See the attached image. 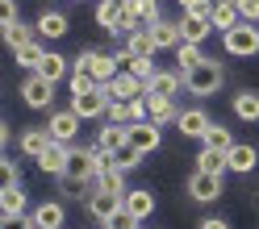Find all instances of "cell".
I'll return each instance as SVG.
<instances>
[{
  "label": "cell",
  "instance_id": "obj_1",
  "mask_svg": "<svg viewBox=\"0 0 259 229\" xmlns=\"http://www.w3.org/2000/svg\"><path fill=\"white\" fill-rule=\"evenodd\" d=\"M222 84H226V71H222V63H213V59H205L197 71L184 75V92H192V96H213Z\"/></svg>",
  "mask_w": 259,
  "mask_h": 229
},
{
  "label": "cell",
  "instance_id": "obj_2",
  "mask_svg": "<svg viewBox=\"0 0 259 229\" xmlns=\"http://www.w3.org/2000/svg\"><path fill=\"white\" fill-rule=\"evenodd\" d=\"M222 46H226V54H238V59H247V54H259V25L242 21L238 29L222 34Z\"/></svg>",
  "mask_w": 259,
  "mask_h": 229
},
{
  "label": "cell",
  "instance_id": "obj_3",
  "mask_svg": "<svg viewBox=\"0 0 259 229\" xmlns=\"http://www.w3.org/2000/svg\"><path fill=\"white\" fill-rule=\"evenodd\" d=\"M109 88H92V92H84V96H71V112L79 121H96V117H105L109 112Z\"/></svg>",
  "mask_w": 259,
  "mask_h": 229
},
{
  "label": "cell",
  "instance_id": "obj_4",
  "mask_svg": "<svg viewBox=\"0 0 259 229\" xmlns=\"http://www.w3.org/2000/svg\"><path fill=\"white\" fill-rule=\"evenodd\" d=\"M46 134H51L59 146H75V134H79V117L71 108H59L51 112V121H46Z\"/></svg>",
  "mask_w": 259,
  "mask_h": 229
},
{
  "label": "cell",
  "instance_id": "obj_5",
  "mask_svg": "<svg viewBox=\"0 0 259 229\" xmlns=\"http://www.w3.org/2000/svg\"><path fill=\"white\" fill-rule=\"evenodd\" d=\"M67 175L79 179V184L96 179V146H71V167H67Z\"/></svg>",
  "mask_w": 259,
  "mask_h": 229
},
{
  "label": "cell",
  "instance_id": "obj_6",
  "mask_svg": "<svg viewBox=\"0 0 259 229\" xmlns=\"http://www.w3.org/2000/svg\"><path fill=\"white\" fill-rule=\"evenodd\" d=\"M188 196H192V200H201V204L218 200V196H222V175H205V171H192V175H188Z\"/></svg>",
  "mask_w": 259,
  "mask_h": 229
},
{
  "label": "cell",
  "instance_id": "obj_7",
  "mask_svg": "<svg viewBox=\"0 0 259 229\" xmlns=\"http://www.w3.org/2000/svg\"><path fill=\"white\" fill-rule=\"evenodd\" d=\"M121 200H125V196H113V192H92V196H88V212H92V217L101 221V225H109V221L125 208Z\"/></svg>",
  "mask_w": 259,
  "mask_h": 229
},
{
  "label": "cell",
  "instance_id": "obj_8",
  "mask_svg": "<svg viewBox=\"0 0 259 229\" xmlns=\"http://www.w3.org/2000/svg\"><path fill=\"white\" fill-rule=\"evenodd\" d=\"M21 100H25L29 108H51V100H55V84H46L42 75H29L25 84H21Z\"/></svg>",
  "mask_w": 259,
  "mask_h": 229
},
{
  "label": "cell",
  "instance_id": "obj_9",
  "mask_svg": "<svg viewBox=\"0 0 259 229\" xmlns=\"http://www.w3.org/2000/svg\"><path fill=\"white\" fill-rule=\"evenodd\" d=\"M159 125L155 121H138V125H130V150H138V154H151L159 150Z\"/></svg>",
  "mask_w": 259,
  "mask_h": 229
},
{
  "label": "cell",
  "instance_id": "obj_10",
  "mask_svg": "<svg viewBox=\"0 0 259 229\" xmlns=\"http://www.w3.org/2000/svg\"><path fill=\"white\" fill-rule=\"evenodd\" d=\"M142 96H147V84H142V79H134L130 71H121L117 79H113L109 84V100H142Z\"/></svg>",
  "mask_w": 259,
  "mask_h": 229
},
{
  "label": "cell",
  "instance_id": "obj_11",
  "mask_svg": "<svg viewBox=\"0 0 259 229\" xmlns=\"http://www.w3.org/2000/svg\"><path fill=\"white\" fill-rule=\"evenodd\" d=\"M121 204H125V212H130V217L142 225V221H147L151 212H155V196H151L147 188H134V192H125V200H121Z\"/></svg>",
  "mask_w": 259,
  "mask_h": 229
},
{
  "label": "cell",
  "instance_id": "obj_12",
  "mask_svg": "<svg viewBox=\"0 0 259 229\" xmlns=\"http://www.w3.org/2000/svg\"><path fill=\"white\" fill-rule=\"evenodd\" d=\"M38 167H42L46 175H59V179H63V175H67V167H71V146H59V142H55L51 150L38 158Z\"/></svg>",
  "mask_w": 259,
  "mask_h": 229
},
{
  "label": "cell",
  "instance_id": "obj_13",
  "mask_svg": "<svg viewBox=\"0 0 259 229\" xmlns=\"http://www.w3.org/2000/svg\"><path fill=\"white\" fill-rule=\"evenodd\" d=\"M17 142H21V154H25V158H42V154L55 146V138L46 134V129H21Z\"/></svg>",
  "mask_w": 259,
  "mask_h": 229
},
{
  "label": "cell",
  "instance_id": "obj_14",
  "mask_svg": "<svg viewBox=\"0 0 259 229\" xmlns=\"http://www.w3.org/2000/svg\"><path fill=\"white\" fill-rule=\"evenodd\" d=\"M242 25V13H238V0H213V29L230 34V29Z\"/></svg>",
  "mask_w": 259,
  "mask_h": 229
},
{
  "label": "cell",
  "instance_id": "obj_15",
  "mask_svg": "<svg viewBox=\"0 0 259 229\" xmlns=\"http://www.w3.org/2000/svg\"><path fill=\"white\" fill-rule=\"evenodd\" d=\"M29 217H34L38 229H63V221H67V208H63L59 200H46V204H38L34 212H29Z\"/></svg>",
  "mask_w": 259,
  "mask_h": 229
},
{
  "label": "cell",
  "instance_id": "obj_16",
  "mask_svg": "<svg viewBox=\"0 0 259 229\" xmlns=\"http://www.w3.org/2000/svg\"><path fill=\"white\" fill-rule=\"evenodd\" d=\"M34 75H42L46 84H59V79H71V63L63 59V54H55V50H46V59H42V67H38Z\"/></svg>",
  "mask_w": 259,
  "mask_h": 229
},
{
  "label": "cell",
  "instance_id": "obj_17",
  "mask_svg": "<svg viewBox=\"0 0 259 229\" xmlns=\"http://www.w3.org/2000/svg\"><path fill=\"white\" fill-rule=\"evenodd\" d=\"M209 125H213V121H209L201 108H184V112H180V121H176V129H180L184 138H205V134H209Z\"/></svg>",
  "mask_w": 259,
  "mask_h": 229
},
{
  "label": "cell",
  "instance_id": "obj_18",
  "mask_svg": "<svg viewBox=\"0 0 259 229\" xmlns=\"http://www.w3.org/2000/svg\"><path fill=\"white\" fill-rule=\"evenodd\" d=\"M184 88V71H155V79L147 84V96H176Z\"/></svg>",
  "mask_w": 259,
  "mask_h": 229
},
{
  "label": "cell",
  "instance_id": "obj_19",
  "mask_svg": "<svg viewBox=\"0 0 259 229\" xmlns=\"http://www.w3.org/2000/svg\"><path fill=\"white\" fill-rule=\"evenodd\" d=\"M151 38H155V46L159 50H176V46L184 42V34H180V21H159V25H151Z\"/></svg>",
  "mask_w": 259,
  "mask_h": 229
},
{
  "label": "cell",
  "instance_id": "obj_20",
  "mask_svg": "<svg viewBox=\"0 0 259 229\" xmlns=\"http://www.w3.org/2000/svg\"><path fill=\"white\" fill-rule=\"evenodd\" d=\"M147 112L155 125H167V121H180V108H176L171 96H147Z\"/></svg>",
  "mask_w": 259,
  "mask_h": 229
},
{
  "label": "cell",
  "instance_id": "obj_21",
  "mask_svg": "<svg viewBox=\"0 0 259 229\" xmlns=\"http://www.w3.org/2000/svg\"><path fill=\"white\" fill-rule=\"evenodd\" d=\"M226 158H230V171L247 175V171H255V162H259V150H255L251 142H238V146H234V150L226 154Z\"/></svg>",
  "mask_w": 259,
  "mask_h": 229
},
{
  "label": "cell",
  "instance_id": "obj_22",
  "mask_svg": "<svg viewBox=\"0 0 259 229\" xmlns=\"http://www.w3.org/2000/svg\"><path fill=\"white\" fill-rule=\"evenodd\" d=\"M0 212H5V221L13 217H25V192L13 184V188H0Z\"/></svg>",
  "mask_w": 259,
  "mask_h": 229
},
{
  "label": "cell",
  "instance_id": "obj_23",
  "mask_svg": "<svg viewBox=\"0 0 259 229\" xmlns=\"http://www.w3.org/2000/svg\"><path fill=\"white\" fill-rule=\"evenodd\" d=\"M63 34H67V17L59 9H46L38 17V38H63Z\"/></svg>",
  "mask_w": 259,
  "mask_h": 229
},
{
  "label": "cell",
  "instance_id": "obj_24",
  "mask_svg": "<svg viewBox=\"0 0 259 229\" xmlns=\"http://www.w3.org/2000/svg\"><path fill=\"white\" fill-rule=\"evenodd\" d=\"M34 34H38V25H25V21H13V25H5V42L13 46V50H21V46L38 42Z\"/></svg>",
  "mask_w": 259,
  "mask_h": 229
},
{
  "label": "cell",
  "instance_id": "obj_25",
  "mask_svg": "<svg viewBox=\"0 0 259 229\" xmlns=\"http://www.w3.org/2000/svg\"><path fill=\"white\" fill-rule=\"evenodd\" d=\"M234 117H242V121H259V92L242 88V92L234 96Z\"/></svg>",
  "mask_w": 259,
  "mask_h": 229
},
{
  "label": "cell",
  "instance_id": "obj_26",
  "mask_svg": "<svg viewBox=\"0 0 259 229\" xmlns=\"http://www.w3.org/2000/svg\"><path fill=\"white\" fill-rule=\"evenodd\" d=\"M201 142H205V150H218V154H230L234 146H238V142L230 138V129H222V125H209V134H205Z\"/></svg>",
  "mask_w": 259,
  "mask_h": 229
},
{
  "label": "cell",
  "instance_id": "obj_27",
  "mask_svg": "<svg viewBox=\"0 0 259 229\" xmlns=\"http://www.w3.org/2000/svg\"><path fill=\"white\" fill-rule=\"evenodd\" d=\"M125 50L134 54V59H151L159 46H155V38H151V29H134V34H130V42H125Z\"/></svg>",
  "mask_w": 259,
  "mask_h": 229
},
{
  "label": "cell",
  "instance_id": "obj_28",
  "mask_svg": "<svg viewBox=\"0 0 259 229\" xmlns=\"http://www.w3.org/2000/svg\"><path fill=\"white\" fill-rule=\"evenodd\" d=\"M197 171H205V175H222V171H230V158L201 146V154H197Z\"/></svg>",
  "mask_w": 259,
  "mask_h": 229
},
{
  "label": "cell",
  "instance_id": "obj_29",
  "mask_svg": "<svg viewBox=\"0 0 259 229\" xmlns=\"http://www.w3.org/2000/svg\"><path fill=\"white\" fill-rule=\"evenodd\" d=\"M176 63H180V71L188 75V71H197L201 63H205V54H201V46H192V42H180V46H176Z\"/></svg>",
  "mask_w": 259,
  "mask_h": 229
},
{
  "label": "cell",
  "instance_id": "obj_30",
  "mask_svg": "<svg viewBox=\"0 0 259 229\" xmlns=\"http://www.w3.org/2000/svg\"><path fill=\"white\" fill-rule=\"evenodd\" d=\"M209 21H197V17H180V34H184V42H192V46H201L205 38H209Z\"/></svg>",
  "mask_w": 259,
  "mask_h": 229
},
{
  "label": "cell",
  "instance_id": "obj_31",
  "mask_svg": "<svg viewBox=\"0 0 259 229\" xmlns=\"http://www.w3.org/2000/svg\"><path fill=\"white\" fill-rule=\"evenodd\" d=\"M96 25L109 29V34H117V25H121V5H109V0H101V9H96Z\"/></svg>",
  "mask_w": 259,
  "mask_h": 229
},
{
  "label": "cell",
  "instance_id": "obj_32",
  "mask_svg": "<svg viewBox=\"0 0 259 229\" xmlns=\"http://www.w3.org/2000/svg\"><path fill=\"white\" fill-rule=\"evenodd\" d=\"M96 192L125 196V171H101V175H96Z\"/></svg>",
  "mask_w": 259,
  "mask_h": 229
},
{
  "label": "cell",
  "instance_id": "obj_33",
  "mask_svg": "<svg viewBox=\"0 0 259 229\" xmlns=\"http://www.w3.org/2000/svg\"><path fill=\"white\" fill-rule=\"evenodd\" d=\"M67 84H71V96H84V92H92V88H101V84H96V75L84 71V67H71V79H67Z\"/></svg>",
  "mask_w": 259,
  "mask_h": 229
},
{
  "label": "cell",
  "instance_id": "obj_34",
  "mask_svg": "<svg viewBox=\"0 0 259 229\" xmlns=\"http://www.w3.org/2000/svg\"><path fill=\"white\" fill-rule=\"evenodd\" d=\"M13 54H17V63H21V67H42V59H46V50H42V42H29V46H21V50H13Z\"/></svg>",
  "mask_w": 259,
  "mask_h": 229
},
{
  "label": "cell",
  "instance_id": "obj_35",
  "mask_svg": "<svg viewBox=\"0 0 259 229\" xmlns=\"http://www.w3.org/2000/svg\"><path fill=\"white\" fill-rule=\"evenodd\" d=\"M109 125H134V117H130V104H125V100H113V104H109Z\"/></svg>",
  "mask_w": 259,
  "mask_h": 229
},
{
  "label": "cell",
  "instance_id": "obj_36",
  "mask_svg": "<svg viewBox=\"0 0 259 229\" xmlns=\"http://www.w3.org/2000/svg\"><path fill=\"white\" fill-rule=\"evenodd\" d=\"M184 17H197V21H209V25H213V0H197L192 9H184Z\"/></svg>",
  "mask_w": 259,
  "mask_h": 229
},
{
  "label": "cell",
  "instance_id": "obj_37",
  "mask_svg": "<svg viewBox=\"0 0 259 229\" xmlns=\"http://www.w3.org/2000/svg\"><path fill=\"white\" fill-rule=\"evenodd\" d=\"M0 179H5V188H13V184H17V162H13L9 154L0 158Z\"/></svg>",
  "mask_w": 259,
  "mask_h": 229
},
{
  "label": "cell",
  "instance_id": "obj_38",
  "mask_svg": "<svg viewBox=\"0 0 259 229\" xmlns=\"http://www.w3.org/2000/svg\"><path fill=\"white\" fill-rule=\"evenodd\" d=\"M238 13H242V21L259 25V0H238Z\"/></svg>",
  "mask_w": 259,
  "mask_h": 229
},
{
  "label": "cell",
  "instance_id": "obj_39",
  "mask_svg": "<svg viewBox=\"0 0 259 229\" xmlns=\"http://www.w3.org/2000/svg\"><path fill=\"white\" fill-rule=\"evenodd\" d=\"M105 229H138V221H134V217H130V212L121 208V212H117V217H113V221H109Z\"/></svg>",
  "mask_w": 259,
  "mask_h": 229
},
{
  "label": "cell",
  "instance_id": "obj_40",
  "mask_svg": "<svg viewBox=\"0 0 259 229\" xmlns=\"http://www.w3.org/2000/svg\"><path fill=\"white\" fill-rule=\"evenodd\" d=\"M0 21H5V25L17 21V0H0Z\"/></svg>",
  "mask_w": 259,
  "mask_h": 229
},
{
  "label": "cell",
  "instance_id": "obj_41",
  "mask_svg": "<svg viewBox=\"0 0 259 229\" xmlns=\"http://www.w3.org/2000/svg\"><path fill=\"white\" fill-rule=\"evenodd\" d=\"M5 229H38V225H34V217H13V221H5Z\"/></svg>",
  "mask_w": 259,
  "mask_h": 229
},
{
  "label": "cell",
  "instance_id": "obj_42",
  "mask_svg": "<svg viewBox=\"0 0 259 229\" xmlns=\"http://www.w3.org/2000/svg\"><path fill=\"white\" fill-rule=\"evenodd\" d=\"M201 229H230V221H222V217H205Z\"/></svg>",
  "mask_w": 259,
  "mask_h": 229
},
{
  "label": "cell",
  "instance_id": "obj_43",
  "mask_svg": "<svg viewBox=\"0 0 259 229\" xmlns=\"http://www.w3.org/2000/svg\"><path fill=\"white\" fill-rule=\"evenodd\" d=\"M180 5H184V9H192V5H197V0H180Z\"/></svg>",
  "mask_w": 259,
  "mask_h": 229
},
{
  "label": "cell",
  "instance_id": "obj_44",
  "mask_svg": "<svg viewBox=\"0 0 259 229\" xmlns=\"http://www.w3.org/2000/svg\"><path fill=\"white\" fill-rule=\"evenodd\" d=\"M109 5H130V0H109Z\"/></svg>",
  "mask_w": 259,
  "mask_h": 229
},
{
  "label": "cell",
  "instance_id": "obj_45",
  "mask_svg": "<svg viewBox=\"0 0 259 229\" xmlns=\"http://www.w3.org/2000/svg\"><path fill=\"white\" fill-rule=\"evenodd\" d=\"M38 5H42V0H38Z\"/></svg>",
  "mask_w": 259,
  "mask_h": 229
},
{
  "label": "cell",
  "instance_id": "obj_46",
  "mask_svg": "<svg viewBox=\"0 0 259 229\" xmlns=\"http://www.w3.org/2000/svg\"><path fill=\"white\" fill-rule=\"evenodd\" d=\"M75 5H79V0H75Z\"/></svg>",
  "mask_w": 259,
  "mask_h": 229
}]
</instances>
